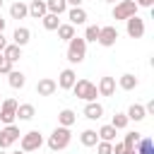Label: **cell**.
<instances>
[{
	"label": "cell",
	"instance_id": "6da1fadb",
	"mask_svg": "<svg viewBox=\"0 0 154 154\" xmlns=\"http://www.w3.org/2000/svg\"><path fill=\"white\" fill-rule=\"evenodd\" d=\"M65 55H67V60H70L72 65H79V63L87 58V41H84L82 36L70 38V41H67V51H65Z\"/></svg>",
	"mask_w": 154,
	"mask_h": 154
},
{
	"label": "cell",
	"instance_id": "7a4b0ae2",
	"mask_svg": "<svg viewBox=\"0 0 154 154\" xmlns=\"http://www.w3.org/2000/svg\"><path fill=\"white\" fill-rule=\"evenodd\" d=\"M70 140H72L70 128H60V125H58V128L48 135V147H51V152H63V149L70 147Z\"/></svg>",
	"mask_w": 154,
	"mask_h": 154
},
{
	"label": "cell",
	"instance_id": "3957f363",
	"mask_svg": "<svg viewBox=\"0 0 154 154\" xmlns=\"http://www.w3.org/2000/svg\"><path fill=\"white\" fill-rule=\"evenodd\" d=\"M72 94L77 96V99H82V101H96V96H99V91H96V84L94 82H89V79H77L75 84H72Z\"/></svg>",
	"mask_w": 154,
	"mask_h": 154
},
{
	"label": "cell",
	"instance_id": "277c9868",
	"mask_svg": "<svg viewBox=\"0 0 154 154\" xmlns=\"http://www.w3.org/2000/svg\"><path fill=\"white\" fill-rule=\"evenodd\" d=\"M41 144H43V135L38 132V130H29V132H24L22 137H19V147H22V152H36V149H41Z\"/></svg>",
	"mask_w": 154,
	"mask_h": 154
},
{
	"label": "cell",
	"instance_id": "5b68a950",
	"mask_svg": "<svg viewBox=\"0 0 154 154\" xmlns=\"http://www.w3.org/2000/svg\"><path fill=\"white\" fill-rule=\"evenodd\" d=\"M17 99H2L0 103V123L5 125H14V118H17Z\"/></svg>",
	"mask_w": 154,
	"mask_h": 154
},
{
	"label": "cell",
	"instance_id": "8992f818",
	"mask_svg": "<svg viewBox=\"0 0 154 154\" xmlns=\"http://www.w3.org/2000/svg\"><path fill=\"white\" fill-rule=\"evenodd\" d=\"M137 14V5L135 0H118L113 7V19H130Z\"/></svg>",
	"mask_w": 154,
	"mask_h": 154
},
{
	"label": "cell",
	"instance_id": "52a82bcc",
	"mask_svg": "<svg viewBox=\"0 0 154 154\" xmlns=\"http://www.w3.org/2000/svg\"><path fill=\"white\" fill-rule=\"evenodd\" d=\"M19 137H22V132H19V128H17V125H5V128L0 130V149L12 147Z\"/></svg>",
	"mask_w": 154,
	"mask_h": 154
},
{
	"label": "cell",
	"instance_id": "ba28073f",
	"mask_svg": "<svg viewBox=\"0 0 154 154\" xmlns=\"http://www.w3.org/2000/svg\"><path fill=\"white\" fill-rule=\"evenodd\" d=\"M125 31H128V36L130 38H142L144 36V19L142 17H130V19H125Z\"/></svg>",
	"mask_w": 154,
	"mask_h": 154
},
{
	"label": "cell",
	"instance_id": "9c48e42d",
	"mask_svg": "<svg viewBox=\"0 0 154 154\" xmlns=\"http://www.w3.org/2000/svg\"><path fill=\"white\" fill-rule=\"evenodd\" d=\"M116 41H118V29L116 26H101L99 29L96 43H101L103 48H111V46H116Z\"/></svg>",
	"mask_w": 154,
	"mask_h": 154
},
{
	"label": "cell",
	"instance_id": "30bf717a",
	"mask_svg": "<svg viewBox=\"0 0 154 154\" xmlns=\"http://www.w3.org/2000/svg\"><path fill=\"white\" fill-rule=\"evenodd\" d=\"M58 91V84H55V79H51V77H43V79H38L36 82V94L38 96H53Z\"/></svg>",
	"mask_w": 154,
	"mask_h": 154
},
{
	"label": "cell",
	"instance_id": "8fae6325",
	"mask_svg": "<svg viewBox=\"0 0 154 154\" xmlns=\"http://www.w3.org/2000/svg\"><path fill=\"white\" fill-rule=\"evenodd\" d=\"M75 82H77L75 70H72V67H65V70L58 75V82H55V84H58L60 89H72V84H75Z\"/></svg>",
	"mask_w": 154,
	"mask_h": 154
},
{
	"label": "cell",
	"instance_id": "7c38bea8",
	"mask_svg": "<svg viewBox=\"0 0 154 154\" xmlns=\"http://www.w3.org/2000/svg\"><path fill=\"white\" fill-rule=\"evenodd\" d=\"M26 7H29V17H34V19H43V17L48 14V10H46V0H31Z\"/></svg>",
	"mask_w": 154,
	"mask_h": 154
},
{
	"label": "cell",
	"instance_id": "4fadbf2b",
	"mask_svg": "<svg viewBox=\"0 0 154 154\" xmlns=\"http://www.w3.org/2000/svg\"><path fill=\"white\" fill-rule=\"evenodd\" d=\"M67 24H72V26H77V24H84L87 22V10L84 7H70L67 10Z\"/></svg>",
	"mask_w": 154,
	"mask_h": 154
},
{
	"label": "cell",
	"instance_id": "5bb4252c",
	"mask_svg": "<svg viewBox=\"0 0 154 154\" xmlns=\"http://www.w3.org/2000/svg\"><path fill=\"white\" fill-rule=\"evenodd\" d=\"M29 41H31V31H29L26 26H17V29H14V34H12V43L22 48V46H26Z\"/></svg>",
	"mask_w": 154,
	"mask_h": 154
},
{
	"label": "cell",
	"instance_id": "9a60e30c",
	"mask_svg": "<svg viewBox=\"0 0 154 154\" xmlns=\"http://www.w3.org/2000/svg\"><path fill=\"white\" fill-rule=\"evenodd\" d=\"M96 91H99V96H113V91H116V79H113V77H101Z\"/></svg>",
	"mask_w": 154,
	"mask_h": 154
},
{
	"label": "cell",
	"instance_id": "2e32d148",
	"mask_svg": "<svg viewBox=\"0 0 154 154\" xmlns=\"http://www.w3.org/2000/svg\"><path fill=\"white\" fill-rule=\"evenodd\" d=\"M101 116H103V106H101V103L89 101V103L84 106V118H89V120H99Z\"/></svg>",
	"mask_w": 154,
	"mask_h": 154
},
{
	"label": "cell",
	"instance_id": "e0dca14e",
	"mask_svg": "<svg viewBox=\"0 0 154 154\" xmlns=\"http://www.w3.org/2000/svg\"><path fill=\"white\" fill-rule=\"evenodd\" d=\"M75 120H77V116H75L72 108H63V111L58 113V125H60V128H72Z\"/></svg>",
	"mask_w": 154,
	"mask_h": 154
},
{
	"label": "cell",
	"instance_id": "ac0fdd59",
	"mask_svg": "<svg viewBox=\"0 0 154 154\" xmlns=\"http://www.w3.org/2000/svg\"><path fill=\"white\" fill-rule=\"evenodd\" d=\"M137 84H140V82H137V77H135L132 72H125V75H120V79H118V87H120L123 91H132Z\"/></svg>",
	"mask_w": 154,
	"mask_h": 154
},
{
	"label": "cell",
	"instance_id": "d6986e66",
	"mask_svg": "<svg viewBox=\"0 0 154 154\" xmlns=\"http://www.w3.org/2000/svg\"><path fill=\"white\" fill-rule=\"evenodd\" d=\"M26 14H29V7H26L22 0H17V2L10 5V17H12V19H24Z\"/></svg>",
	"mask_w": 154,
	"mask_h": 154
},
{
	"label": "cell",
	"instance_id": "ffe728a7",
	"mask_svg": "<svg viewBox=\"0 0 154 154\" xmlns=\"http://www.w3.org/2000/svg\"><path fill=\"white\" fill-rule=\"evenodd\" d=\"M2 58H5V60H10V63L14 65V63L22 58V48H19V46H14V43H7V46H5V51H2Z\"/></svg>",
	"mask_w": 154,
	"mask_h": 154
},
{
	"label": "cell",
	"instance_id": "44dd1931",
	"mask_svg": "<svg viewBox=\"0 0 154 154\" xmlns=\"http://www.w3.org/2000/svg\"><path fill=\"white\" fill-rule=\"evenodd\" d=\"M7 82H10V87H12V89H22V87L26 84V77H24V72L12 70V72L7 75Z\"/></svg>",
	"mask_w": 154,
	"mask_h": 154
},
{
	"label": "cell",
	"instance_id": "7402d4cb",
	"mask_svg": "<svg viewBox=\"0 0 154 154\" xmlns=\"http://www.w3.org/2000/svg\"><path fill=\"white\" fill-rule=\"evenodd\" d=\"M125 116H128V120L140 123V120H144V116H147V113H144V106H142V103H132V106L128 108V113H125Z\"/></svg>",
	"mask_w": 154,
	"mask_h": 154
},
{
	"label": "cell",
	"instance_id": "603a6c76",
	"mask_svg": "<svg viewBox=\"0 0 154 154\" xmlns=\"http://www.w3.org/2000/svg\"><path fill=\"white\" fill-rule=\"evenodd\" d=\"M116 132H118V130H116L111 123H108V125H101V128L96 130V135H99L101 142H113V140H116Z\"/></svg>",
	"mask_w": 154,
	"mask_h": 154
},
{
	"label": "cell",
	"instance_id": "cb8c5ba5",
	"mask_svg": "<svg viewBox=\"0 0 154 154\" xmlns=\"http://www.w3.org/2000/svg\"><path fill=\"white\" fill-rule=\"evenodd\" d=\"M46 10L51 12V14H63V12H67V2L65 0H46Z\"/></svg>",
	"mask_w": 154,
	"mask_h": 154
},
{
	"label": "cell",
	"instance_id": "d4e9b609",
	"mask_svg": "<svg viewBox=\"0 0 154 154\" xmlns=\"http://www.w3.org/2000/svg\"><path fill=\"white\" fill-rule=\"evenodd\" d=\"M34 116H36V108L31 103H19L17 106V118L19 120H31Z\"/></svg>",
	"mask_w": 154,
	"mask_h": 154
},
{
	"label": "cell",
	"instance_id": "484cf974",
	"mask_svg": "<svg viewBox=\"0 0 154 154\" xmlns=\"http://www.w3.org/2000/svg\"><path fill=\"white\" fill-rule=\"evenodd\" d=\"M135 154H154V140L152 137H142L135 147Z\"/></svg>",
	"mask_w": 154,
	"mask_h": 154
},
{
	"label": "cell",
	"instance_id": "4316f807",
	"mask_svg": "<svg viewBox=\"0 0 154 154\" xmlns=\"http://www.w3.org/2000/svg\"><path fill=\"white\" fill-rule=\"evenodd\" d=\"M79 142H82L84 147H96V142H99V135H96V130H82V135H79Z\"/></svg>",
	"mask_w": 154,
	"mask_h": 154
},
{
	"label": "cell",
	"instance_id": "83f0119b",
	"mask_svg": "<svg viewBox=\"0 0 154 154\" xmlns=\"http://www.w3.org/2000/svg\"><path fill=\"white\" fill-rule=\"evenodd\" d=\"M41 22H43V29H46V31H55V29L63 24V22H60V17H58V14H51V12H48Z\"/></svg>",
	"mask_w": 154,
	"mask_h": 154
},
{
	"label": "cell",
	"instance_id": "f1b7e54d",
	"mask_svg": "<svg viewBox=\"0 0 154 154\" xmlns=\"http://www.w3.org/2000/svg\"><path fill=\"white\" fill-rule=\"evenodd\" d=\"M55 31H58V38H60V41H70V38H75V26H72V24H60Z\"/></svg>",
	"mask_w": 154,
	"mask_h": 154
},
{
	"label": "cell",
	"instance_id": "f546056e",
	"mask_svg": "<svg viewBox=\"0 0 154 154\" xmlns=\"http://www.w3.org/2000/svg\"><path fill=\"white\" fill-rule=\"evenodd\" d=\"M99 29L101 26H96V24H89L87 29H84V41H91V43H96V38H99Z\"/></svg>",
	"mask_w": 154,
	"mask_h": 154
},
{
	"label": "cell",
	"instance_id": "4dcf8cb0",
	"mask_svg": "<svg viewBox=\"0 0 154 154\" xmlns=\"http://www.w3.org/2000/svg\"><path fill=\"white\" fill-rule=\"evenodd\" d=\"M128 123H130V120H128V116H125V113H116V116H113V120H111V125H113L116 130H125V128H128Z\"/></svg>",
	"mask_w": 154,
	"mask_h": 154
},
{
	"label": "cell",
	"instance_id": "1f68e13d",
	"mask_svg": "<svg viewBox=\"0 0 154 154\" xmlns=\"http://www.w3.org/2000/svg\"><path fill=\"white\" fill-rule=\"evenodd\" d=\"M140 140H142V132H128V135H125V140H123V144H125L128 149H135Z\"/></svg>",
	"mask_w": 154,
	"mask_h": 154
},
{
	"label": "cell",
	"instance_id": "d6a6232c",
	"mask_svg": "<svg viewBox=\"0 0 154 154\" xmlns=\"http://www.w3.org/2000/svg\"><path fill=\"white\" fill-rule=\"evenodd\" d=\"M96 154H113V142H96Z\"/></svg>",
	"mask_w": 154,
	"mask_h": 154
},
{
	"label": "cell",
	"instance_id": "836d02e7",
	"mask_svg": "<svg viewBox=\"0 0 154 154\" xmlns=\"http://www.w3.org/2000/svg\"><path fill=\"white\" fill-rule=\"evenodd\" d=\"M132 152H135V149H128L123 142H116V144H113V154H132Z\"/></svg>",
	"mask_w": 154,
	"mask_h": 154
},
{
	"label": "cell",
	"instance_id": "e575fe53",
	"mask_svg": "<svg viewBox=\"0 0 154 154\" xmlns=\"http://www.w3.org/2000/svg\"><path fill=\"white\" fill-rule=\"evenodd\" d=\"M10 72H12V63L2 58V63H0V75H10Z\"/></svg>",
	"mask_w": 154,
	"mask_h": 154
},
{
	"label": "cell",
	"instance_id": "d590c367",
	"mask_svg": "<svg viewBox=\"0 0 154 154\" xmlns=\"http://www.w3.org/2000/svg\"><path fill=\"white\" fill-rule=\"evenodd\" d=\"M135 5H137V7H152L154 0H135Z\"/></svg>",
	"mask_w": 154,
	"mask_h": 154
},
{
	"label": "cell",
	"instance_id": "8d00e7d4",
	"mask_svg": "<svg viewBox=\"0 0 154 154\" xmlns=\"http://www.w3.org/2000/svg\"><path fill=\"white\" fill-rule=\"evenodd\" d=\"M144 113H154V99H152V101L144 106Z\"/></svg>",
	"mask_w": 154,
	"mask_h": 154
},
{
	"label": "cell",
	"instance_id": "74e56055",
	"mask_svg": "<svg viewBox=\"0 0 154 154\" xmlns=\"http://www.w3.org/2000/svg\"><path fill=\"white\" fill-rule=\"evenodd\" d=\"M5 46H7V38H5V34H0V53L5 51Z\"/></svg>",
	"mask_w": 154,
	"mask_h": 154
},
{
	"label": "cell",
	"instance_id": "f35d334b",
	"mask_svg": "<svg viewBox=\"0 0 154 154\" xmlns=\"http://www.w3.org/2000/svg\"><path fill=\"white\" fill-rule=\"evenodd\" d=\"M65 2H67V5H72V7H82V2H84V0H65Z\"/></svg>",
	"mask_w": 154,
	"mask_h": 154
},
{
	"label": "cell",
	"instance_id": "ab89813d",
	"mask_svg": "<svg viewBox=\"0 0 154 154\" xmlns=\"http://www.w3.org/2000/svg\"><path fill=\"white\" fill-rule=\"evenodd\" d=\"M5 24H7V22H5V19H2V17H0V34H2V31H5Z\"/></svg>",
	"mask_w": 154,
	"mask_h": 154
},
{
	"label": "cell",
	"instance_id": "60d3db41",
	"mask_svg": "<svg viewBox=\"0 0 154 154\" xmlns=\"http://www.w3.org/2000/svg\"><path fill=\"white\" fill-rule=\"evenodd\" d=\"M12 154H26V152H22V149H17V152H12Z\"/></svg>",
	"mask_w": 154,
	"mask_h": 154
},
{
	"label": "cell",
	"instance_id": "b9f144b4",
	"mask_svg": "<svg viewBox=\"0 0 154 154\" xmlns=\"http://www.w3.org/2000/svg\"><path fill=\"white\" fill-rule=\"evenodd\" d=\"M0 154H7V152H5V149H0Z\"/></svg>",
	"mask_w": 154,
	"mask_h": 154
},
{
	"label": "cell",
	"instance_id": "7bdbcfd3",
	"mask_svg": "<svg viewBox=\"0 0 154 154\" xmlns=\"http://www.w3.org/2000/svg\"><path fill=\"white\" fill-rule=\"evenodd\" d=\"M0 63H2V53H0Z\"/></svg>",
	"mask_w": 154,
	"mask_h": 154
},
{
	"label": "cell",
	"instance_id": "ee69618b",
	"mask_svg": "<svg viewBox=\"0 0 154 154\" xmlns=\"http://www.w3.org/2000/svg\"><path fill=\"white\" fill-rule=\"evenodd\" d=\"M2 2H5V0H0V7H2Z\"/></svg>",
	"mask_w": 154,
	"mask_h": 154
},
{
	"label": "cell",
	"instance_id": "f6af8a7d",
	"mask_svg": "<svg viewBox=\"0 0 154 154\" xmlns=\"http://www.w3.org/2000/svg\"><path fill=\"white\" fill-rule=\"evenodd\" d=\"M106 2H116V0H106Z\"/></svg>",
	"mask_w": 154,
	"mask_h": 154
},
{
	"label": "cell",
	"instance_id": "bcb514c9",
	"mask_svg": "<svg viewBox=\"0 0 154 154\" xmlns=\"http://www.w3.org/2000/svg\"><path fill=\"white\" fill-rule=\"evenodd\" d=\"M0 103H2V94H0Z\"/></svg>",
	"mask_w": 154,
	"mask_h": 154
}]
</instances>
